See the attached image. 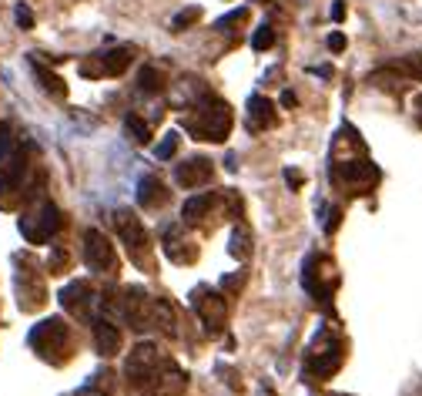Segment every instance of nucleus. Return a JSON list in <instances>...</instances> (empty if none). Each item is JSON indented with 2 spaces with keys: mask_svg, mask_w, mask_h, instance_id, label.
<instances>
[{
  "mask_svg": "<svg viewBox=\"0 0 422 396\" xmlns=\"http://www.w3.org/2000/svg\"><path fill=\"white\" fill-rule=\"evenodd\" d=\"M185 128L198 141H225L232 135V108L221 98H202L185 118Z\"/></svg>",
  "mask_w": 422,
  "mask_h": 396,
  "instance_id": "f257e3e1",
  "label": "nucleus"
},
{
  "mask_svg": "<svg viewBox=\"0 0 422 396\" xmlns=\"http://www.w3.org/2000/svg\"><path fill=\"white\" fill-rule=\"evenodd\" d=\"M61 208L54 205V202H40L34 212H27L24 219H20V235L27 242H37V245H44V242H51L57 232H61Z\"/></svg>",
  "mask_w": 422,
  "mask_h": 396,
  "instance_id": "f03ea898",
  "label": "nucleus"
},
{
  "mask_svg": "<svg viewBox=\"0 0 422 396\" xmlns=\"http://www.w3.org/2000/svg\"><path fill=\"white\" fill-rule=\"evenodd\" d=\"M191 306L198 312V319H202L204 332H211V336H218L221 329H225V319H228V306H225V299L218 293H208V289H195L191 293Z\"/></svg>",
  "mask_w": 422,
  "mask_h": 396,
  "instance_id": "7ed1b4c3",
  "label": "nucleus"
},
{
  "mask_svg": "<svg viewBox=\"0 0 422 396\" xmlns=\"http://www.w3.org/2000/svg\"><path fill=\"white\" fill-rule=\"evenodd\" d=\"M84 265L91 272H114V265H118L114 245L107 242L101 228H87L84 232Z\"/></svg>",
  "mask_w": 422,
  "mask_h": 396,
  "instance_id": "20e7f679",
  "label": "nucleus"
},
{
  "mask_svg": "<svg viewBox=\"0 0 422 396\" xmlns=\"http://www.w3.org/2000/svg\"><path fill=\"white\" fill-rule=\"evenodd\" d=\"M158 366H161V356H158V346L151 343H137L131 349V356L124 362V376L131 383H148V379L158 376Z\"/></svg>",
  "mask_w": 422,
  "mask_h": 396,
  "instance_id": "39448f33",
  "label": "nucleus"
},
{
  "mask_svg": "<svg viewBox=\"0 0 422 396\" xmlns=\"http://www.w3.org/2000/svg\"><path fill=\"white\" fill-rule=\"evenodd\" d=\"M114 228H118L121 242L128 245L131 256H144V252H148L151 239H148V232H144V225H141V219H137L135 212L118 208V212H114Z\"/></svg>",
  "mask_w": 422,
  "mask_h": 396,
  "instance_id": "423d86ee",
  "label": "nucleus"
},
{
  "mask_svg": "<svg viewBox=\"0 0 422 396\" xmlns=\"http://www.w3.org/2000/svg\"><path fill=\"white\" fill-rule=\"evenodd\" d=\"M31 346L37 353H51V349H64L68 346V323L61 316H51V319H40L34 329H31Z\"/></svg>",
  "mask_w": 422,
  "mask_h": 396,
  "instance_id": "0eeeda50",
  "label": "nucleus"
},
{
  "mask_svg": "<svg viewBox=\"0 0 422 396\" xmlns=\"http://www.w3.org/2000/svg\"><path fill=\"white\" fill-rule=\"evenodd\" d=\"M211 161L202 155L195 158H185L181 165H174V182L181 185V189H202V185H208L211 182Z\"/></svg>",
  "mask_w": 422,
  "mask_h": 396,
  "instance_id": "6e6552de",
  "label": "nucleus"
},
{
  "mask_svg": "<svg viewBox=\"0 0 422 396\" xmlns=\"http://www.w3.org/2000/svg\"><path fill=\"white\" fill-rule=\"evenodd\" d=\"M336 178L349 182V185H369V182L379 178V168L366 158H345V161L336 165Z\"/></svg>",
  "mask_w": 422,
  "mask_h": 396,
  "instance_id": "1a4fd4ad",
  "label": "nucleus"
},
{
  "mask_svg": "<svg viewBox=\"0 0 422 396\" xmlns=\"http://www.w3.org/2000/svg\"><path fill=\"white\" fill-rule=\"evenodd\" d=\"M24 172H27V152H24V148H14V155L0 165V195L20 189Z\"/></svg>",
  "mask_w": 422,
  "mask_h": 396,
  "instance_id": "9d476101",
  "label": "nucleus"
},
{
  "mask_svg": "<svg viewBox=\"0 0 422 396\" xmlns=\"http://www.w3.org/2000/svg\"><path fill=\"white\" fill-rule=\"evenodd\" d=\"M94 346L101 356H118L121 353V329L111 319H94Z\"/></svg>",
  "mask_w": 422,
  "mask_h": 396,
  "instance_id": "9b49d317",
  "label": "nucleus"
},
{
  "mask_svg": "<svg viewBox=\"0 0 422 396\" xmlns=\"http://www.w3.org/2000/svg\"><path fill=\"white\" fill-rule=\"evenodd\" d=\"M61 306L68 312L87 316V306H91V289H87V282H68V286L61 289Z\"/></svg>",
  "mask_w": 422,
  "mask_h": 396,
  "instance_id": "f8f14e48",
  "label": "nucleus"
},
{
  "mask_svg": "<svg viewBox=\"0 0 422 396\" xmlns=\"http://www.w3.org/2000/svg\"><path fill=\"white\" fill-rule=\"evenodd\" d=\"M275 124V108H271L269 98L262 94H252L248 98V128L252 131H262V128H271Z\"/></svg>",
  "mask_w": 422,
  "mask_h": 396,
  "instance_id": "ddd939ff",
  "label": "nucleus"
},
{
  "mask_svg": "<svg viewBox=\"0 0 422 396\" xmlns=\"http://www.w3.org/2000/svg\"><path fill=\"white\" fill-rule=\"evenodd\" d=\"M165 198H168V189H165L154 175H144V178L137 182V205H141V208L165 205Z\"/></svg>",
  "mask_w": 422,
  "mask_h": 396,
  "instance_id": "4468645a",
  "label": "nucleus"
},
{
  "mask_svg": "<svg viewBox=\"0 0 422 396\" xmlns=\"http://www.w3.org/2000/svg\"><path fill=\"white\" fill-rule=\"evenodd\" d=\"M131 57H135V51H131V47H114V51H104L101 54V74H111V78L124 74V71H128V64H131Z\"/></svg>",
  "mask_w": 422,
  "mask_h": 396,
  "instance_id": "2eb2a0df",
  "label": "nucleus"
},
{
  "mask_svg": "<svg viewBox=\"0 0 422 396\" xmlns=\"http://www.w3.org/2000/svg\"><path fill=\"white\" fill-rule=\"evenodd\" d=\"M31 68H34L37 81H40V87H44L47 94H54V98H64V94H68V85H64V81H61V78H57L54 71L44 68V64H40L37 57H31Z\"/></svg>",
  "mask_w": 422,
  "mask_h": 396,
  "instance_id": "dca6fc26",
  "label": "nucleus"
},
{
  "mask_svg": "<svg viewBox=\"0 0 422 396\" xmlns=\"http://www.w3.org/2000/svg\"><path fill=\"white\" fill-rule=\"evenodd\" d=\"M151 323H154V326H161V332H165V336H178L174 312H171L168 299H154V302H151Z\"/></svg>",
  "mask_w": 422,
  "mask_h": 396,
  "instance_id": "f3484780",
  "label": "nucleus"
},
{
  "mask_svg": "<svg viewBox=\"0 0 422 396\" xmlns=\"http://www.w3.org/2000/svg\"><path fill=\"white\" fill-rule=\"evenodd\" d=\"M338 362H342V353H338V346H332V349H325V353H319V356L312 360V369L325 379V376H332V373L338 369Z\"/></svg>",
  "mask_w": 422,
  "mask_h": 396,
  "instance_id": "a211bd4d",
  "label": "nucleus"
},
{
  "mask_svg": "<svg viewBox=\"0 0 422 396\" xmlns=\"http://www.w3.org/2000/svg\"><path fill=\"white\" fill-rule=\"evenodd\" d=\"M137 87L144 91V94H158L161 87H165V78H161V71L154 68V64H144L141 74H137Z\"/></svg>",
  "mask_w": 422,
  "mask_h": 396,
  "instance_id": "6ab92c4d",
  "label": "nucleus"
},
{
  "mask_svg": "<svg viewBox=\"0 0 422 396\" xmlns=\"http://www.w3.org/2000/svg\"><path fill=\"white\" fill-rule=\"evenodd\" d=\"M211 212V195H191L185 198V205H181V215L185 219H202Z\"/></svg>",
  "mask_w": 422,
  "mask_h": 396,
  "instance_id": "aec40b11",
  "label": "nucleus"
},
{
  "mask_svg": "<svg viewBox=\"0 0 422 396\" xmlns=\"http://www.w3.org/2000/svg\"><path fill=\"white\" fill-rule=\"evenodd\" d=\"M124 131H128V138H135L137 145H148V141H151L148 121H141L137 115H128V118H124Z\"/></svg>",
  "mask_w": 422,
  "mask_h": 396,
  "instance_id": "412c9836",
  "label": "nucleus"
},
{
  "mask_svg": "<svg viewBox=\"0 0 422 396\" xmlns=\"http://www.w3.org/2000/svg\"><path fill=\"white\" fill-rule=\"evenodd\" d=\"M392 68H395V71H402V74H409V78H416V81H422V51L405 54L402 61H395Z\"/></svg>",
  "mask_w": 422,
  "mask_h": 396,
  "instance_id": "4be33fe9",
  "label": "nucleus"
},
{
  "mask_svg": "<svg viewBox=\"0 0 422 396\" xmlns=\"http://www.w3.org/2000/svg\"><path fill=\"white\" fill-rule=\"evenodd\" d=\"M10 155H14V128L3 121V124H0V165H3Z\"/></svg>",
  "mask_w": 422,
  "mask_h": 396,
  "instance_id": "5701e85b",
  "label": "nucleus"
},
{
  "mask_svg": "<svg viewBox=\"0 0 422 396\" xmlns=\"http://www.w3.org/2000/svg\"><path fill=\"white\" fill-rule=\"evenodd\" d=\"M174 152H178V135L171 131V135H165V138H161V145L154 148V155H158V161H171V158H174Z\"/></svg>",
  "mask_w": 422,
  "mask_h": 396,
  "instance_id": "b1692460",
  "label": "nucleus"
},
{
  "mask_svg": "<svg viewBox=\"0 0 422 396\" xmlns=\"http://www.w3.org/2000/svg\"><path fill=\"white\" fill-rule=\"evenodd\" d=\"M14 20H17L20 31H31V27H34V10H31L24 0H17V3H14Z\"/></svg>",
  "mask_w": 422,
  "mask_h": 396,
  "instance_id": "393cba45",
  "label": "nucleus"
},
{
  "mask_svg": "<svg viewBox=\"0 0 422 396\" xmlns=\"http://www.w3.org/2000/svg\"><path fill=\"white\" fill-rule=\"evenodd\" d=\"M271 44H275V31H271L269 24H262V27L255 31V37H252V47H255V51H269Z\"/></svg>",
  "mask_w": 422,
  "mask_h": 396,
  "instance_id": "a878e982",
  "label": "nucleus"
},
{
  "mask_svg": "<svg viewBox=\"0 0 422 396\" xmlns=\"http://www.w3.org/2000/svg\"><path fill=\"white\" fill-rule=\"evenodd\" d=\"M195 20H202V7H188V10H181V14L174 17V31H185L188 24H195Z\"/></svg>",
  "mask_w": 422,
  "mask_h": 396,
  "instance_id": "bb28decb",
  "label": "nucleus"
},
{
  "mask_svg": "<svg viewBox=\"0 0 422 396\" xmlns=\"http://www.w3.org/2000/svg\"><path fill=\"white\" fill-rule=\"evenodd\" d=\"M232 256H238V258L248 256V232L235 228V235H232Z\"/></svg>",
  "mask_w": 422,
  "mask_h": 396,
  "instance_id": "cd10ccee",
  "label": "nucleus"
},
{
  "mask_svg": "<svg viewBox=\"0 0 422 396\" xmlns=\"http://www.w3.org/2000/svg\"><path fill=\"white\" fill-rule=\"evenodd\" d=\"M241 17H245V7H238V10H232V14L218 17V20H215V31H228V24H238Z\"/></svg>",
  "mask_w": 422,
  "mask_h": 396,
  "instance_id": "c85d7f7f",
  "label": "nucleus"
},
{
  "mask_svg": "<svg viewBox=\"0 0 422 396\" xmlns=\"http://www.w3.org/2000/svg\"><path fill=\"white\" fill-rule=\"evenodd\" d=\"M47 265H51V272H61V269L68 265V252H64V249H54V256Z\"/></svg>",
  "mask_w": 422,
  "mask_h": 396,
  "instance_id": "c756f323",
  "label": "nucleus"
},
{
  "mask_svg": "<svg viewBox=\"0 0 422 396\" xmlns=\"http://www.w3.org/2000/svg\"><path fill=\"white\" fill-rule=\"evenodd\" d=\"M325 44H329V51H345V34H329V41H325Z\"/></svg>",
  "mask_w": 422,
  "mask_h": 396,
  "instance_id": "7c9ffc66",
  "label": "nucleus"
},
{
  "mask_svg": "<svg viewBox=\"0 0 422 396\" xmlns=\"http://www.w3.org/2000/svg\"><path fill=\"white\" fill-rule=\"evenodd\" d=\"M338 228V208H329V219H325V232H336Z\"/></svg>",
  "mask_w": 422,
  "mask_h": 396,
  "instance_id": "2f4dec72",
  "label": "nucleus"
},
{
  "mask_svg": "<svg viewBox=\"0 0 422 396\" xmlns=\"http://www.w3.org/2000/svg\"><path fill=\"white\" fill-rule=\"evenodd\" d=\"M285 182H288V185H302L305 175H302V172H292V168H285Z\"/></svg>",
  "mask_w": 422,
  "mask_h": 396,
  "instance_id": "473e14b6",
  "label": "nucleus"
},
{
  "mask_svg": "<svg viewBox=\"0 0 422 396\" xmlns=\"http://www.w3.org/2000/svg\"><path fill=\"white\" fill-rule=\"evenodd\" d=\"M342 17H345V3L336 0V3H332V20H342Z\"/></svg>",
  "mask_w": 422,
  "mask_h": 396,
  "instance_id": "72a5a7b5",
  "label": "nucleus"
},
{
  "mask_svg": "<svg viewBox=\"0 0 422 396\" xmlns=\"http://www.w3.org/2000/svg\"><path fill=\"white\" fill-rule=\"evenodd\" d=\"M295 104H299V98L292 91H282V108H295Z\"/></svg>",
  "mask_w": 422,
  "mask_h": 396,
  "instance_id": "f704fd0d",
  "label": "nucleus"
},
{
  "mask_svg": "<svg viewBox=\"0 0 422 396\" xmlns=\"http://www.w3.org/2000/svg\"><path fill=\"white\" fill-rule=\"evenodd\" d=\"M416 108H419V121H422V94L416 98Z\"/></svg>",
  "mask_w": 422,
  "mask_h": 396,
  "instance_id": "c9c22d12",
  "label": "nucleus"
}]
</instances>
